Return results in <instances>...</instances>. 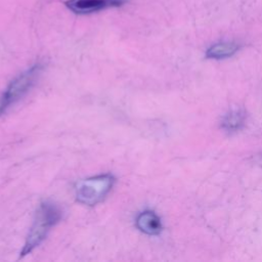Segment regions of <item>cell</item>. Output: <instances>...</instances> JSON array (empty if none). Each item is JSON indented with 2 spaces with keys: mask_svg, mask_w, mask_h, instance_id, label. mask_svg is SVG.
<instances>
[{
  "mask_svg": "<svg viewBox=\"0 0 262 262\" xmlns=\"http://www.w3.org/2000/svg\"><path fill=\"white\" fill-rule=\"evenodd\" d=\"M42 70V63H35L10 82L0 96V116L30 91L40 77Z\"/></svg>",
  "mask_w": 262,
  "mask_h": 262,
  "instance_id": "obj_2",
  "label": "cell"
},
{
  "mask_svg": "<svg viewBox=\"0 0 262 262\" xmlns=\"http://www.w3.org/2000/svg\"><path fill=\"white\" fill-rule=\"evenodd\" d=\"M125 0H68L66 6L77 14H90L110 8L120 7Z\"/></svg>",
  "mask_w": 262,
  "mask_h": 262,
  "instance_id": "obj_4",
  "label": "cell"
},
{
  "mask_svg": "<svg viewBox=\"0 0 262 262\" xmlns=\"http://www.w3.org/2000/svg\"><path fill=\"white\" fill-rule=\"evenodd\" d=\"M137 228L148 235H157L162 231V222L160 217L152 211L141 212L136 218Z\"/></svg>",
  "mask_w": 262,
  "mask_h": 262,
  "instance_id": "obj_5",
  "label": "cell"
},
{
  "mask_svg": "<svg viewBox=\"0 0 262 262\" xmlns=\"http://www.w3.org/2000/svg\"><path fill=\"white\" fill-rule=\"evenodd\" d=\"M245 122V115L241 111H233L226 115L222 122V126L224 129L228 131L238 130Z\"/></svg>",
  "mask_w": 262,
  "mask_h": 262,
  "instance_id": "obj_7",
  "label": "cell"
},
{
  "mask_svg": "<svg viewBox=\"0 0 262 262\" xmlns=\"http://www.w3.org/2000/svg\"><path fill=\"white\" fill-rule=\"evenodd\" d=\"M115 184L112 174H102L79 181L75 187L77 201L86 206H95L102 202Z\"/></svg>",
  "mask_w": 262,
  "mask_h": 262,
  "instance_id": "obj_3",
  "label": "cell"
},
{
  "mask_svg": "<svg viewBox=\"0 0 262 262\" xmlns=\"http://www.w3.org/2000/svg\"><path fill=\"white\" fill-rule=\"evenodd\" d=\"M62 216L61 209L52 202H44L36 212L34 222L27 236L19 257L30 254L47 236L50 228L54 226Z\"/></svg>",
  "mask_w": 262,
  "mask_h": 262,
  "instance_id": "obj_1",
  "label": "cell"
},
{
  "mask_svg": "<svg viewBox=\"0 0 262 262\" xmlns=\"http://www.w3.org/2000/svg\"><path fill=\"white\" fill-rule=\"evenodd\" d=\"M238 49V45L234 42H221L212 45L206 52L209 58H225L233 55Z\"/></svg>",
  "mask_w": 262,
  "mask_h": 262,
  "instance_id": "obj_6",
  "label": "cell"
}]
</instances>
